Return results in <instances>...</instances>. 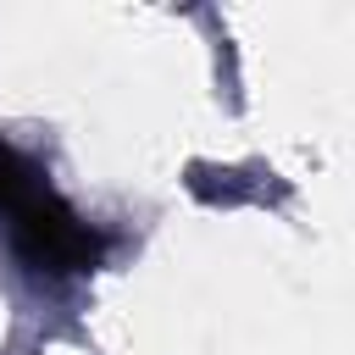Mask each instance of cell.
Here are the masks:
<instances>
[{
  "label": "cell",
  "mask_w": 355,
  "mask_h": 355,
  "mask_svg": "<svg viewBox=\"0 0 355 355\" xmlns=\"http://www.w3.org/2000/svg\"><path fill=\"white\" fill-rule=\"evenodd\" d=\"M11 244L28 266L39 272H55V277H72V272H89L100 266V250L105 239L61 200V194H33L22 211H11Z\"/></svg>",
  "instance_id": "cell-1"
},
{
  "label": "cell",
  "mask_w": 355,
  "mask_h": 355,
  "mask_svg": "<svg viewBox=\"0 0 355 355\" xmlns=\"http://www.w3.org/2000/svg\"><path fill=\"white\" fill-rule=\"evenodd\" d=\"M50 183L39 178V166L28 161V155H17L11 144H0V216H11V211H22L33 194H44Z\"/></svg>",
  "instance_id": "cell-2"
}]
</instances>
